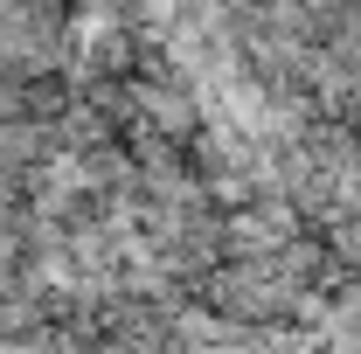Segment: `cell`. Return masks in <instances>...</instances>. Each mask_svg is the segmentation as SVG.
I'll use <instances>...</instances> for the list:
<instances>
[{
	"instance_id": "1",
	"label": "cell",
	"mask_w": 361,
	"mask_h": 354,
	"mask_svg": "<svg viewBox=\"0 0 361 354\" xmlns=\"http://www.w3.org/2000/svg\"><path fill=\"white\" fill-rule=\"evenodd\" d=\"M146 111H153V118H160V126H167V133H188V126H195V104H188V90H146Z\"/></svg>"
}]
</instances>
